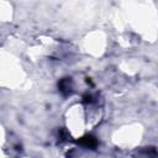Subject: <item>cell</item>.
I'll use <instances>...</instances> for the list:
<instances>
[{
    "label": "cell",
    "mask_w": 158,
    "mask_h": 158,
    "mask_svg": "<svg viewBox=\"0 0 158 158\" xmlns=\"http://www.w3.org/2000/svg\"><path fill=\"white\" fill-rule=\"evenodd\" d=\"M83 144L85 147H94L96 144V139L94 137H85L83 141Z\"/></svg>",
    "instance_id": "obj_1"
}]
</instances>
